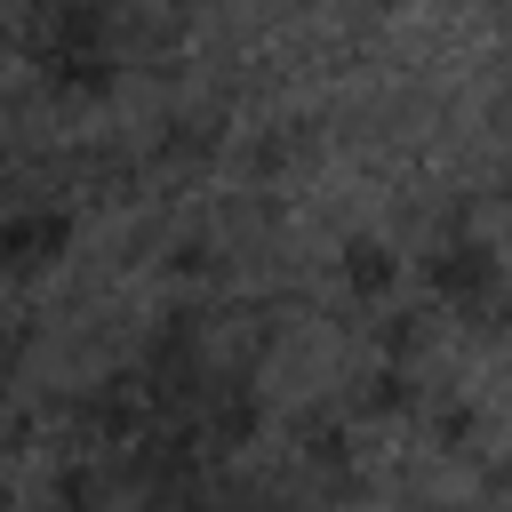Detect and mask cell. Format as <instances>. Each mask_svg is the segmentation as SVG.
I'll return each instance as SVG.
<instances>
[{"mask_svg":"<svg viewBox=\"0 0 512 512\" xmlns=\"http://www.w3.org/2000/svg\"><path fill=\"white\" fill-rule=\"evenodd\" d=\"M432 280H440V296H456L464 312H496V304H504V264H496L480 240H456V248H440Z\"/></svg>","mask_w":512,"mask_h":512,"instance_id":"obj_1","label":"cell"}]
</instances>
